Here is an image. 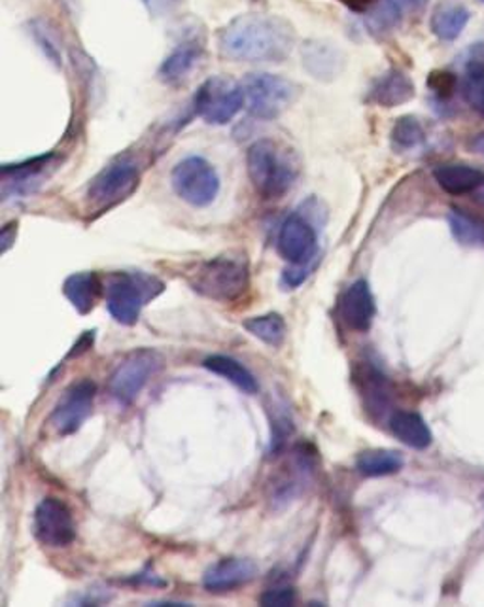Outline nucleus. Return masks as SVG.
<instances>
[{"instance_id":"36","label":"nucleus","mask_w":484,"mask_h":607,"mask_svg":"<svg viewBox=\"0 0 484 607\" xmlns=\"http://www.w3.org/2000/svg\"><path fill=\"white\" fill-rule=\"evenodd\" d=\"M471 148H473V151H477L479 156H483L484 158V131L483 133H479L477 136H473Z\"/></svg>"},{"instance_id":"28","label":"nucleus","mask_w":484,"mask_h":607,"mask_svg":"<svg viewBox=\"0 0 484 607\" xmlns=\"http://www.w3.org/2000/svg\"><path fill=\"white\" fill-rule=\"evenodd\" d=\"M365 23L375 36L390 35L401 23V8L396 0H377L365 17Z\"/></svg>"},{"instance_id":"19","label":"nucleus","mask_w":484,"mask_h":607,"mask_svg":"<svg viewBox=\"0 0 484 607\" xmlns=\"http://www.w3.org/2000/svg\"><path fill=\"white\" fill-rule=\"evenodd\" d=\"M435 182L450 195H465L484 186V172L463 163L439 165L434 171Z\"/></svg>"},{"instance_id":"15","label":"nucleus","mask_w":484,"mask_h":607,"mask_svg":"<svg viewBox=\"0 0 484 607\" xmlns=\"http://www.w3.org/2000/svg\"><path fill=\"white\" fill-rule=\"evenodd\" d=\"M375 313H377L375 298L367 280L360 279L352 282L341 300V316L344 324L352 331L365 333L373 326Z\"/></svg>"},{"instance_id":"34","label":"nucleus","mask_w":484,"mask_h":607,"mask_svg":"<svg viewBox=\"0 0 484 607\" xmlns=\"http://www.w3.org/2000/svg\"><path fill=\"white\" fill-rule=\"evenodd\" d=\"M93 341H95V331H86L84 336L80 337L76 344L72 347V352L69 354V357L80 356V354L89 351L93 347Z\"/></svg>"},{"instance_id":"6","label":"nucleus","mask_w":484,"mask_h":607,"mask_svg":"<svg viewBox=\"0 0 484 607\" xmlns=\"http://www.w3.org/2000/svg\"><path fill=\"white\" fill-rule=\"evenodd\" d=\"M244 102L246 97L241 84L226 76H214L203 82L193 97L195 114L208 125H226L231 122L241 112Z\"/></svg>"},{"instance_id":"30","label":"nucleus","mask_w":484,"mask_h":607,"mask_svg":"<svg viewBox=\"0 0 484 607\" xmlns=\"http://www.w3.org/2000/svg\"><path fill=\"white\" fill-rule=\"evenodd\" d=\"M426 138L422 123L414 116L399 118L392 129L394 148L399 151L414 150Z\"/></svg>"},{"instance_id":"32","label":"nucleus","mask_w":484,"mask_h":607,"mask_svg":"<svg viewBox=\"0 0 484 607\" xmlns=\"http://www.w3.org/2000/svg\"><path fill=\"white\" fill-rule=\"evenodd\" d=\"M259 604L265 607L293 606L295 604V591H293V586L288 585L271 586L262 594Z\"/></svg>"},{"instance_id":"27","label":"nucleus","mask_w":484,"mask_h":607,"mask_svg":"<svg viewBox=\"0 0 484 607\" xmlns=\"http://www.w3.org/2000/svg\"><path fill=\"white\" fill-rule=\"evenodd\" d=\"M244 329L257 337L259 341H264L269 347H280L286 339V321L282 316L277 313H269L264 316H252L244 321Z\"/></svg>"},{"instance_id":"23","label":"nucleus","mask_w":484,"mask_h":607,"mask_svg":"<svg viewBox=\"0 0 484 607\" xmlns=\"http://www.w3.org/2000/svg\"><path fill=\"white\" fill-rule=\"evenodd\" d=\"M401 468H403V457L398 450H363L356 458V470L363 477H386L401 472Z\"/></svg>"},{"instance_id":"25","label":"nucleus","mask_w":484,"mask_h":607,"mask_svg":"<svg viewBox=\"0 0 484 607\" xmlns=\"http://www.w3.org/2000/svg\"><path fill=\"white\" fill-rule=\"evenodd\" d=\"M449 226L458 243L471 248L484 246V222L462 208H450Z\"/></svg>"},{"instance_id":"10","label":"nucleus","mask_w":484,"mask_h":607,"mask_svg":"<svg viewBox=\"0 0 484 607\" xmlns=\"http://www.w3.org/2000/svg\"><path fill=\"white\" fill-rule=\"evenodd\" d=\"M95 396L97 386L92 380H78L64 390L50 416V424L59 436H72L82 428L92 415Z\"/></svg>"},{"instance_id":"7","label":"nucleus","mask_w":484,"mask_h":607,"mask_svg":"<svg viewBox=\"0 0 484 607\" xmlns=\"http://www.w3.org/2000/svg\"><path fill=\"white\" fill-rule=\"evenodd\" d=\"M171 182L180 199L192 207H208L220 193L218 172L207 159L199 156H190L174 165Z\"/></svg>"},{"instance_id":"8","label":"nucleus","mask_w":484,"mask_h":607,"mask_svg":"<svg viewBox=\"0 0 484 607\" xmlns=\"http://www.w3.org/2000/svg\"><path fill=\"white\" fill-rule=\"evenodd\" d=\"M161 367V356L150 349H138L121 360L108 379V392L120 405H131Z\"/></svg>"},{"instance_id":"37","label":"nucleus","mask_w":484,"mask_h":607,"mask_svg":"<svg viewBox=\"0 0 484 607\" xmlns=\"http://www.w3.org/2000/svg\"><path fill=\"white\" fill-rule=\"evenodd\" d=\"M342 4L347 7L354 8V10H362V8L370 7L373 0H339Z\"/></svg>"},{"instance_id":"26","label":"nucleus","mask_w":484,"mask_h":607,"mask_svg":"<svg viewBox=\"0 0 484 607\" xmlns=\"http://www.w3.org/2000/svg\"><path fill=\"white\" fill-rule=\"evenodd\" d=\"M470 23V12L463 7H445L435 12L429 27L441 40H456Z\"/></svg>"},{"instance_id":"35","label":"nucleus","mask_w":484,"mask_h":607,"mask_svg":"<svg viewBox=\"0 0 484 607\" xmlns=\"http://www.w3.org/2000/svg\"><path fill=\"white\" fill-rule=\"evenodd\" d=\"M15 231H17V223H10L7 228H2L0 231V243H2V252L7 254L10 251V246L14 244Z\"/></svg>"},{"instance_id":"3","label":"nucleus","mask_w":484,"mask_h":607,"mask_svg":"<svg viewBox=\"0 0 484 607\" xmlns=\"http://www.w3.org/2000/svg\"><path fill=\"white\" fill-rule=\"evenodd\" d=\"M190 287L208 300L231 303L241 300L250 287L249 262L244 256H218L201 264L187 277Z\"/></svg>"},{"instance_id":"12","label":"nucleus","mask_w":484,"mask_h":607,"mask_svg":"<svg viewBox=\"0 0 484 607\" xmlns=\"http://www.w3.org/2000/svg\"><path fill=\"white\" fill-rule=\"evenodd\" d=\"M316 452L308 447H295L290 462L280 468L277 477L273 481V500L292 501L301 493H305L306 486L313 481L316 470Z\"/></svg>"},{"instance_id":"20","label":"nucleus","mask_w":484,"mask_h":607,"mask_svg":"<svg viewBox=\"0 0 484 607\" xmlns=\"http://www.w3.org/2000/svg\"><path fill=\"white\" fill-rule=\"evenodd\" d=\"M102 282L97 272H74L69 279L64 280L63 293L66 300L71 301L72 307L78 311L80 315L92 313L100 295H102Z\"/></svg>"},{"instance_id":"16","label":"nucleus","mask_w":484,"mask_h":607,"mask_svg":"<svg viewBox=\"0 0 484 607\" xmlns=\"http://www.w3.org/2000/svg\"><path fill=\"white\" fill-rule=\"evenodd\" d=\"M414 97L413 80L399 69H390L383 76H378L371 86L367 100L378 107L394 108L406 105Z\"/></svg>"},{"instance_id":"2","label":"nucleus","mask_w":484,"mask_h":607,"mask_svg":"<svg viewBox=\"0 0 484 607\" xmlns=\"http://www.w3.org/2000/svg\"><path fill=\"white\" fill-rule=\"evenodd\" d=\"M249 177L264 199H280L298 179V163L290 151L269 138L252 144L246 154Z\"/></svg>"},{"instance_id":"33","label":"nucleus","mask_w":484,"mask_h":607,"mask_svg":"<svg viewBox=\"0 0 484 607\" xmlns=\"http://www.w3.org/2000/svg\"><path fill=\"white\" fill-rule=\"evenodd\" d=\"M313 272V265H292L290 269H286L282 275V282L288 288H298L305 282Z\"/></svg>"},{"instance_id":"1","label":"nucleus","mask_w":484,"mask_h":607,"mask_svg":"<svg viewBox=\"0 0 484 607\" xmlns=\"http://www.w3.org/2000/svg\"><path fill=\"white\" fill-rule=\"evenodd\" d=\"M293 46L295 31L280 15H239L218 35L221 56L244 63H282Z\"/></svg>"},{"instance_id":"29","label":"nucleus","mask_w":484,"mask_h":607,"mask_svg":"<svg viewBox=\"0 0 484 607\" xmlns=\"http://www.w3.org/2000/svg\"><path fill=\"white\" fill-rule=\"evenodd\" d=\"M463 99L484 118V61L471 59L462 78Z\"/></svg>"},{"instance_id":"24","label":"nucleus","mask_w":484,"mask_h":607,"mask_svg":"<svg viewBox=\"0 0 484 607\" xmlns=\"http://www.w3.org/2000/svg\"><path fill=\"white\" fill-rule=\"evenodd\" d=\"M203 365L207 367L208 372L216 373L229 383H233L237 388H241L242 392L256 393L259 390L256 377L252 375L249 367H244L235 357L214 354V356H208Z\"/></svg>"},{"instance_id":"17","label":"nucleus","mask_w":484,"mask_h":607,"mask_svg":"<svg viewBox=\"0 0 484 607\" xmlns=\"http://www.w3.org/2000/svg\"><path fill=\"white\" fill-rule=\"evenodd\" d=\"M301 59L316 80H334L344 64L341 50L326 40H306L301 48Z\"/></svg>"},{"instance_id":"31","label":"nucleus","mask_w":484,"mask_h":607,"mask_svg":"<svg viewBox=\"0 0 484 607\" xmlns=\"http://www.w3.org/2000/svg\"><path fill=\"white\" fill-rule=\"evenodd\" d=\"M427 87L437 99L447 100L458 89V78L449 71H435L427 78Z\"/></svg>"},{"instance_id":"5","label":"nucleus","mask_w":484,"mask_h":607,"mask_svg":"<svg viewBox=\"0 0 484 607\" xmlns=\"http://www.w3.org/2000/svg\"><path fill=\"white\" fill-rule=\"evenodd\" d=\"M242 89L249 112L257 120H277L298 99V86L293 82L269 72L249 74Z\"/></svg>"},{"instance_id":"4","label":"nucleus","mask_w":484,"mask_h":607,"mask_svg":"<svg viewBox=\"0 0 484 607\" xmlns=\"http://www.w3.org/2000/svg\"><path fill=\"white\" fill-rule=\"evenodd\" d=\"M107 307L118 324L133 326L148 301L164 292L161 280L146 272H114L107 280Z\"/></svg>"},{"instance_id":"11","label":"nucleus","mask_w":484,"mask_h":607,"mask_svg":"<svg viewBox=\"0 0 484 607\" xmlns=\"http://www.w3.org/2000/svg\"><path fill=\"white\" fill-rule=\"evenodd\" d=\"M35 536L40 544L51 549L69 547L76 537V524L72 511L58 498H44L35 509Z\"/></svg>"},{"instance_id":"22","label":"nucleus","mask_w":484,"mask_h":607,"mask_svg":"<svg viewBox=\"0 0 484 607\" xmlns=\"http://www.w3.org/2000/svg\"><path fill=\"white\" fill-rule=\"evenodd\" d=\"M201 51L203 48L197 43L180 44L159 66V78L164 80L165 84H180L199 63Z\"/></svg>"},{"instance_id":"9","label":"nucleus","mask_w":484,"mask_h":607,"mask_svg":"<svg viewBox=\"0 0 484 607\" xmlns=\"http://www.w3.org/2000/svg\"><path fill=\"white\" fill-rule=\"evenodd\" d=\"M138 179H141L138 165L133 159L128 156L114 159L92 180L87 190V199L93 207H114L116 203H120L135 192Z\"/></svg>"},{"instance_id":"14","label":"nucleus","mask_w":484,"mask_h":607,"mask_svg":"<svg viewBox=\"0 0 484 607\" xmlns=\"http://www.w3.org/2000/svg\"><path fill=\"white\" fill-rule=\"evenodd\" d=\"M257 575V566L250 558H221L203 575V586L208 593H231L252 583Z\"/></svg>"},{"instance_id":"13","label":"nucleus","mask_w":484,"mask_h":607,"mask_svg":"<svg viewBox=\"0 0 484 607\" xmlns=\"http://www.w3.org/2000/svg\"><path fill=\"white\" fill-rule=\"evenodd\" d=\"M278 252L292 265H313L318 239L313 226L300 215L286 218L278 231Z\"/></svg>"},{"instance_id":"38","label":"nucleus","mask_w":484,"mask_h":607,"mask_svg":"<svg viewBox=\"0 0 484 607\" xmlns=\"http://www.w3.org/2000/svg\"><path fill=\"white\" fill-rule=\"evenodd\" d=\"M406 4L413 10H422V8H426L427 0H406Z\"/></svg>"},{"instance_id":"18","label":"nucleus","mask_w":484,"mask_h":607,"mask_svg":"<svg viewBox=\"0 0 484 607\" xmlns=\"http://www.w3.org/2000/svg\"><path fill=\"white\" fill-rule=\"evenodd\" d=\"M358 385L362 392L363 405L371 415H375L377 418L385 415L390 408V398H392L390 383L386 379L385 373L375 365H371L370 362H365L358 373Z\"/></svg>"},{"instance_id":"21","label":"nucleus","mask_w":484,"mask_h":607,"mask_svg":"<svg viewBox=\"0 0 484 607\" xmlns=\"http://www.w3.org/2000/svg\"><path fill=\"white\" fill-rule=\"evenodd\" d=\"M390 432L411 449L424 450L432 445V432L426 421L413 411H396L390 416Z\"/></svg>"}]
</instances>
